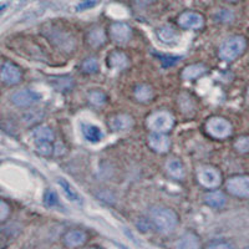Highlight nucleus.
I'll list each match as a JSON object with an SVG mask.
<instances>
[{
  "label": "nucleus",
  "instance_id": "nucleus-1",
  "mask_svg": "<svg viewBox=\"0 0 249 249\" xmlns=\"http://www.w3.org/2000/svg\"><path fill=\"white\" fill-rule=\"evenodd\" d=\"M151 219L156 228L162 233H170L177 226V215L170 208L155 207L151 211Z\"/></svg>",
  "mask_w": 249,
  "mask_h": 249
},
{
  "label": "nucleus",
  "instance_id": "nucleus-2",
  "mask_svg": "<svg viewBox=\"0 0 249 249\" xmlns=\"http://www.w3.org/2000/svg\"><path fill=\"white\" fill-rule=\"evenodd\" d=\"M31 136H33V140H34V143L36 146V150L39 151L41 155L49 156L53 152V146L51 143L54 142L55 135L53 132L50 127L48 126H37L36 128L33 130L31 132Z\"/></svg>",
  "mask_w": 249,
  "mask_h": 249
},
{
  "label": "nucleus",
  "instance_id": "nucleus-3",
  "mask_svg": "<svg viewBox=\"0 0 249 249\" xmlns=\"http://www.w3.org/2000/svg\"><path fill=\"white\" fill-rule=\"evenodd\" d=\"M244 49H246V40L243 37H230L219 48V56L226 61H232L243 53Z\"/></svg>",
  "mask_w": 249,
  "mask_h": 249
},
{
  "label": "nucleus",
  "instance_id": "nucleus-4",
  "mask_svg": "<svg viewBox=\"0 0 249 249\" xmlns=\"http://www.w3.org/2000/svg\"><path fill=\"white\" fill-rule=\"evenodd\" d=\"M148 127L155 132H166L173 126V117L168 112H156L151 115L147 120Z\"/></svg>",
  "mask_w": 249,
  "mask_h": 249
},
{
  "label": "nucleus",
  "instance_id": "nucleus-5",
  "mask_svg": "<svg viewBox=\"0 0 249 249\" xmlns=\"http://www.w3.org/2000/svg\"><path fill=\"white\" fill-rule=\"evenodd\" d=\"M227 190L231 195L249 198V176H235L228 179Z\"/></svg>",
  "mask_w": 249,
  "mask_h": 249
},
{
  "label": "nucleus",
  "instance_id": "nucleus-6",
  "mask_svg": "<svg viewBox=\"0 0 249 249\" xmlns=\"http://www.w3.org/2000/svg\"><path fill=\"white\" fill-rule=\"evenodd\" d=\"M207 131L215 139H224L232 132V126L227 120L222 117H212L207 122Z\"/></svg>",
  "mask_w": 249,
  "mask_h": 249
},
{
  "label": "nucleus",
  "instance_id": "nucleus-7",
  "mask_svg": "<svg viewBox=\"0 0 249 249\" xmlns=\"http://www.w3.org/2000/svg\"><path fill=\"white\" fill-rule=\"evenodd\" d=\"M10 100L18 107H30V106H34L35 104L40 102L41 96H40V93L35 92V91L25 89V90H20L13 93Z\"/></svg>",
  "mask_w": 249,
  "mask_h": 249
},
{
  "label": "nucleus",
  "instance_id": "nucleus-8",
  "mask_svg": "<svg viewBox=\"0 0 249 249\" xmlns=\"http://www.w3.org/2000/svg\"><path fill=\"white\" fill-rule=\"evenodd\" d=\"M198 181L207 188H217L221 184V173L208 166L198 170Z\"/></svg>",
  "mask_w": 249,
  "mask_h": 249
},
{
  "label": "nucleus",
  "instance_id": "nucleus-9",
  "mask_svg": "<svg viewBox=\"0 0 249 249\" xmlns=\"http://www.w3.org/2000/svg\"><path fill=\"white\" fill-rule=\"evenodd\" d=\"M21 79V72H20L19 68L15 66L12 62L5 61L1 68V80L6 85H14L18 84Z\"/></svg>",
  "mask_w": 249,
  "mask_h": 249
},
{
  "label": "nucleus",
  "instance_id": "nucleus-10",
  "mask_svg": "<svg viewBox=\"0 0 249 249\" xmlns=\"http://www.w3.org/2000/svg\"><path fill=\"white\" fill-rule=\"evenodd\" d=\"M132 31L128 25L124 23H116L111 26V36L116 43L124 44L130 40Z\"/></svg>",
  "mask_w": 249,
  "mask_h": 249
},
{
  "label": "nucleus",
  "instance_id": "nucleus-11",
  "mask_svg": "<svg viewBox=\"0 0 249 249\" xmlns=\"http://www.w3.org/2000/svg\"><path fill=\"white\" fill-rule=\"evenodd\" d=\"M178 24L186 29H199L203 25V18L197 13L186 12L179 17Z\"/></svg>",
  "mask_w": 249,
  "mask_h": 249
},
{
  "label": "nucleus",
  "instance_id": "nucleus-12",
  "mask_svg": "<svg viewBox=\"0 0 249 249\" xmlns=\"http://www.w3.org/2000/svg\"><path fill=\"white\" fill-rule=\"evenodd\" d=\"M81 132L85 137L86 141L91 142V143H97L104 139V132L101 128L96 124H81Z\"/></svg>",
  "mask_w": 249,
  "mask_h": 249
},
{
  "label": "nucleus",
  "instance_id": "nucleus-13",
  "mask_svg": "<svg viewBox=\"0 0 249 249\" xmlns=\"http://www.w3.org/2000/svg\"><path fill=\"white\" fill-rule=\"evenodd\" d=\"M148 143L156 152H166L170 148V139L161 132L153 133L148 137Z\"/></svg>",
  "mask_w": 249,
  "mask_h": 249
},
{
  "label": "nucleus",
  "instance_id": "nucleus-14",
  "mask_svg": "<svg viewBox=\"0 0 249 249\" xmlns=\"http://www.w3.org/2000/svg\"><path fill=\"white\" fill-rule=\"evenodd\" d=\"M108 124L113 131H126L132 127L133 120L127 115H117L110 120Z\"/></svg>",
  "mask_w": 249,
  "mask_h": 249
},
{
  "label": "nucleus",
  "instance_id": "nucleus-15",
  "mask_svg": "<svg viewBox=\"0 0 249 249\" xmlns=\"http://www.w3.org/2000/svg\"><path fill=\"white\" fill-rule=\"evenodd\" d=\"M159 37L162 43L172 45L178 41V34L176 33L175 29L172 26H162L159 29Z\"/></svg>",
  "mask_w": 249,
  "mask_h": 249
},
{
  "label": "nucleus",
  "instance_id": "nucleus-16",
  "mask_svg": "<svg viewBox=\"0 0 249 249\" xmlns=\"http://www.w3.org/2000/svg\"><path fill=\"white\" fill-rule=\"evenodd\" d=\"M88 237L82 231H71L65 235V243L68 247H80L85 243Z\"/></svg>",
  "mask_w": 249,
  "mask_h": 249
},
{
  "label": "nucleus",
  "instance_id": "nucleus-17",
  "mask_svg": "<svg viewBox=\"0 0 249 249\" xmlns=\"http://www.w3.org/2000/svg\"><path fill=\"white\" fill-rule=\"evenodd\" d=\"M199 239L197 235H195L193 233H190V234H186L179 239L177 243H176V247L177 248H183V249H195L199 248Z\"/></svg>",
  "mask_w": 249,
  "mask_h": 249
},
{
  "label": "nucleus",
  "instance_id": "nucleus-18",
  "mask_svg": "<svg viewBox=\"0 0 249 249\" xmlns=\"http://www.w3.org/2000/svg\"><path fill=\"white\" fill-rule=\"evenodd\" d=\"M108 65L112 69H116V70L124 69V66L127 65V57H126V55L124 53L115 51V53H112L108 56Z\"/></svg>",
  "mask_w": 249,
  "mask_h": 249
},
{
  "label": "nucleus",
  "instance_id": "nucleus-19",
  "mask_svg": "<svg viewBox=\"0 0 249 249\" xmlns=\"http://www.w3.org/2000/svg\"><path fill=\"white\" fill-rule=\"evenodd\" d=\"M57 183L60 184L62 192L65 193V196L70 199L71 202H76V203L81 202V197H80V195L74 190V188H72V186H71L69 182H66L64 178H59Z\"/></svg>",
  "mask_w": 249,
  "mask_h": 249
},
{
  "label": "nucleus",
  "instance_id": "nucleus-20",
  "mask_svg": "<svg viewBox=\"0 0 249 249\" xmlns=\"http://www.w3.org/2000/svg\"><path fill=\"white\" fill-rule=\"evenodd\" d=\"M105 33H104V30H102L101 28L92 29V30L88 34V43L90 44L91 46L102 45V44L105 43Z\"/></svg>",
  "mask_w": 249,
  "mask_h": 249
},
{
  "label": "nucleus",
  "instance_id": "nucleus-21",
  "mask_svg": "<svg viewBox=\"0 0 249 249\" xmlns=\"http://www.w3.org/2000/svg\"><path fill=\"white\" fill-rule=\"evenodd\" d=\"M206 66L203 65H191V66H187L186 69L183 70L182 72V77L184 80H193V79H197L198 76H201L202 74L206 72Z\"/></svg>",
  "mask_w": 249,
  "mask_h": 249
},
{
  "label": "nucleus",
  "instance_id": "nucleus-22",
  "mask_svg": "<svg viewBox=\"0 0 249 249\" xmlns=\"http://www.w3.org/2000/svg\"><path fill=\"white\" fill-rule=\"evenodd\" d=\"M167 171L172 177L177 179H182L184 177V168L178 160H170L167 162Z\"/></svg>",
  "mask_w": 249,
  "mask_h": 249
},
{
  "label": "nucleus",
  "instance_id": "nucleus-23",
  "mask_svg": "<svg viewBox=\"0 0 249 249\" xmlns=\"http://www.w3.org/2000/svg\"><path fill=\"white\" fill-rule=\"evenodd\" d=\"M224 202H226V198L221 192H212L206 196V203L211 207H214V208L223 207Z\"/></svg>",
  "mask_w": 249,
  "mask_h": 249
},
{
  "label": "nucleus",
  "instance_id": "nucleus-24",
  "mask_svg": "<svg viewBox=\"0 0 249 249\" xmlns=\"http://www.w3.org/2000/svg\"><path fill=\"white\" fill-rule=\"evenodd\" d=\"M135 96L140 101H148L152 97V89L147 85H140L135 90Z\"/></svg>",
  "mask_w": 249,
  "mask_h": 249
},
{
  "label": "nucleus",
  "instance_id": "nucleus-25",
  "mask_svg": "<svg viewBox=\"0 0 249 249\" xmlns=\"http://www.w3.org/2000/svg\"><path fill=\"white\" fill-rule=\"evenodd\" d=\"M82 70L88 72V74H93V72H96L99 70V62L93 57H89V59L82 62Z\"/></svg>",
  "mask_w": 249,
  "mask_h": 249
},
{
  "label": "nucleus",
  "instance_id": "nucleus-26",
  "mask_svg": "<svg viewBox=\"0 0 249 249\" xmlns=\"http://www.w3.org/2000/svg\"><path fill=\"white\" fill-rule=\"evenodd\" d=\"M234 147L237 148V150L239 151V152H242V153L249 152V137L248 136L239 137V139H238L237 141H235Z\"/></svg>",
  "mask_w": 249,
  "mask_h": 249
},
{
  "label": "nucleus",
  "instance_id": "nucleus-27",
  "mask_svg": "<svg viewBox=\"0 0 249 249\" xmlns=\"http://www.w3.org/2000/svg\"><path fill=\"white\" fill-rule=\"evenodd\" d=\"M89 99H90V101L92 102L93 105H97V106L102 105V104L106 101L105 95H104L102 92H100V91H93V92H91Z\"/></svg>",
  "mask_w": 249,
  "mask_h": 249
},
{
  "label": "nucleus",
  "instance_id": "nucleus-28",
  "mask_svg": "<svg viewBox=\"0 0 249 249\" xmlns=\"http://www.w3.org/2000/svg\"><path fill=\"white\" fill-rule=\"evenodd\" d=\"M45 204L48 207H54L57 204V197L53 191H48L45 195Z\"/></svg>",
  "mask_w": 249,
  "mask_h": 249
},
{
  "label": "nucleus",
  "instance_id": "nucleus-29",
  "mask_svg": "<svg viewBox=\"0 0 249 249\" xmlns=\"http://www.w3.org/2000/svg\"><path fill=\"white\" fill-rule=\"evenodd\" d=\"M100 0H84L81 4H79L77 5V10H85V9H89V8H92V6L96 5L97 3H99Z\"/></svg>",
  "mask_w": 249,
  "mask_h": 249
},
{
  "label": "nucleus",
  "instance_id": "nucleus-30",
  "mask_svg": "<svg viewBox=\"0 0 249 249\" xmlns=\"http://www.w3.org/2000/svg\"><path fill=\"white\" fill-rule=\"evenodd\" d=\"M9 213H10V208L5 203V201H1V203H0V219L5 221Z\"/></svg>",
  "mask_w": 249,
  "mask_h": 249
},
{
  "label": "nucleus",
  "instance_id": "nucleus-31",
  "mask_svg": "<svg viewBox=\"0 0 249 249\" xmlns=\"http://www.w3.org/2000/svg\"><path fill=\"white\" fill-rule=\"evenodd\" d=\"M208 248H231L232 244L226 243V242H213V243L207 244Z\"/></svg>",
  "mask_w": 249,
  "mask_h": 249
},
{
  "label": "nucleus",
  "instance_id": "nucleus-32",
  "mask_svg": "<svg viewBox=\"0 0 249 249\" xmlns=\"http://www.w3.org/2000/svg\"><path fill=\"white\" fill-rule=\"evenodd\" d=\"M139 5H147V4L152 3V0H135Z\"/></svg>",
  "mask_w": 249,
  "mask_h": 249
},
{
  "label": "nucleus",
  "instance_id": "nucleus-33",
  "mask_svg": "<svg viewBox=\"0 0 249 249\" xmlns=\"http://www.w3.org/2000/svg\"><path fill=\"white\" fill-rule=\"evenodd\" d=\"M248 100H249V89H248Z\"/></svg>",
  "mask_w": 249,
  "mask_h": 249
}]
</instances>
